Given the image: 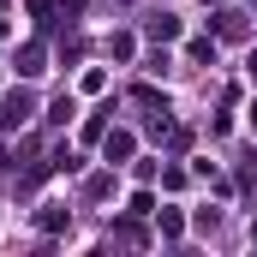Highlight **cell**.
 <instances>
[{"label":"cell","instance_id":"cell-9","mask_svg":"<svg viewBox=\"0 0 257 257\" xmlns=\"http://www.w3.org/2000/svg\"><path fill=\"white\" fill-rule=\"evenodd\" d=\"M251 245H257V227H251Z\"/></svg>","mask_w":257,"mask_h":257},{"label":"cell","instance_id":"cell-3","mask_svg":"<svg viewBox=\"0 0 257 257\" xmlns=\"http://www.w3.org/2000/svg\"><path fill=\"white\" fill-rule=\"evenodd\" d=\"M18 72H24V78H42V72H48V54H42V42H24V48H18Z\"/></svg>","mask_w":257,"mask_h":257},{"label":"cell","instance_id":"cell-8","mask_svg":"<svg viewBox=\"0 0 257 257\" xmlns=\"http://www.w3.org/2000/svg\"><path fill=\"white\" fill-rule=\"evenodd\" d=\"M60 6H66V12H78V6H84V0H60Z\"/></svg>","mask_w":257,"mask_h":257},{"label":"cell","instance_id":"cell-2","mask_svg":"<svg viewBox=\"0 0 257 257\" xmlns=\"http://www.w3.org/2000/svg\"><path fill=\"white\" fill-rule=\"evenodd\" d=\"M132 150H138V138H132V132H102V156H108V162H126Z\"/></svg>","mask_w":257,"mask_h":257},{"label":"cell","instance_id":"cell-4","mask_svg":"<svg viewBox=\"0 0 257 257\" xmlns=\"http://www.w3.org/2000/svg\"><path fill=\"white\" fill-rule=\"evenodd\" d=\"M36 221L54 233V227H66V209H60V203H42V215H36Z\"/></svg>","mask_w":257,"mask_h":257},{"label":"cell","instance_id":"cell-10","mask_svg":"<svg viewBox=\"0 0 257 257\" xmlns=\"http://www.w3.org/2000/svg\"><path fill=\"white\" fill-rule=\"evenodd\" d=\"M251 126H257V108H251Z\"/></svg>","mask_w":257,"mask_h":257},{"label":"cell","instance_id":"cell-1","mask_svg":"<svg viewBox=\"0 0 257 257\" xmlns=\"http://www.w3.org/2000/svg\"><path fill=\"white\" fill-rule=\"evenodd\" d=\"M30 114H36V108H30V96H0V132H18Z\"/></svg>","mask_w":257,"mask_h":257},{"label":"cell","instance_id":"cell-5","mask_svg":"<svg viewBox=\"0 0 257 257\" xmlns=\"http://www.w3.org/2000/svg\"><path fill=\"white\" fill-rule=\"evenodd\" d=\"M150 36H156V42H168V36H180V18H156V24H150Z\"/></svg>","mask_w":257,"mask_h":257},{"label":"cell","instance_id":"cell-7","mask_svg":"<svg viewBox=\"0 0 257 257\" xmlns=\"http://www.w3.org/2000/svg\"><path fill=\"white\" fill-rule=\"evenodd\" d=\"M245 72H251V78H257V48H251V54H245Z\"/></svg>","mask_w":257,"mask_h":257},{"label":"cell","instance_id":"cell-6","mask_svg":"<svg viewBox=\"0 0 257 257\" xmlns=\"http://www.w3.org/2000/svg\"><path fill=\"white\" fill-rule=\"evenodd\" d=\"M215 24H221V36H239V30H245V18H239V12H221Z\"/></svg>","mask_w":257,"mask_h":257}]
</instances>
